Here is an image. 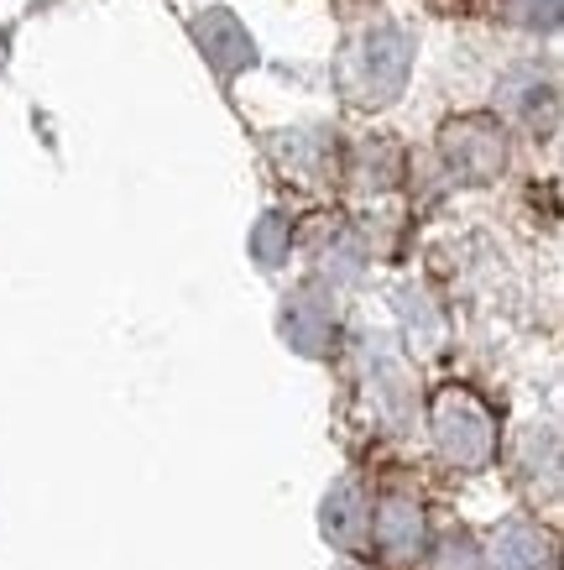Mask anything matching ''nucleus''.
I'll return each instance as SVG.
<instances>
[{
  "label": "nucleus",
  "instance_id": "nucleus-1",
  "mask_svg": "<svg viewBox=\"0 0 564 570\" xmlns=\"http://www.w3.org/2000/svg\"><path fill=\"white\" fill-rule=\"evenodd\" d=\"M544 566V544L528 529H507L496 539V570H538Z\"/></svg>",
  "mask_w": 564,
  "mask_h": 570
},
{
  "label": "nucleus",
  "instance_id": "nucleus-2",
  "mask_svg": "<svg viewBox=\"0 0 564 570\" xmlns=\"http://www.w3.org/2000/svg\"><path fill=\"white\" fill-rule=\"evenodd\" d=\"M523 6V21H554L560 17V0H517Z\"/></svg>",
  "mask_w": 564,
  "mask_h": 570
}]
</instances>
